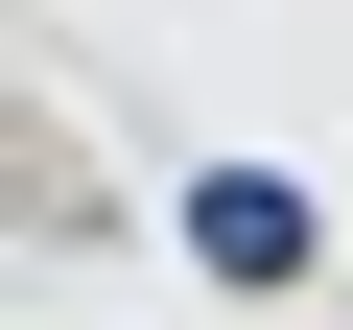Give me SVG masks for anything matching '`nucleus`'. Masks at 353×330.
<instances>
[{
	"label": "nucleus",
	"instance_id": "obj_1",
	"mask_svg": "<svg viewBox=\"0 0 353 330\" xmlns=\"http://www.w3.org/2000/svg\"><path fill=\"white\" fill-rule=\"evenodd\" d=\"M189 260H212V283H306V260H330V213L283 189V165H212V189H189Z\"/></svg>",
	"mask_w": 353,
	"mask_h": 330
}]
</instances>
